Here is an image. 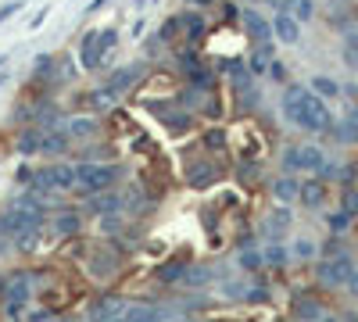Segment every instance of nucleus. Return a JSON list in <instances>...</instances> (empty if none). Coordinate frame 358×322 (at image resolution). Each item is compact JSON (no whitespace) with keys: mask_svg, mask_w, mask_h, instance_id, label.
<instances>
[{"mask_svg":"<svg viewBox=\"0 0 358 322\" xmlns=\"http://www.w3.org/2000/svg\"><path fill=\"white\" fill-rule=\"evenodd\" d=\"M287 226H290V211H287V208H280V211L265 222V229H269V233H283Z\"/></svg>","mask_w":358,"mask_h":322,"instance_id":"393cba45","label":"nucleus"},{"mask_svg":"<svg viewBox=\"0 0 358 322\" xmlns=\"http://www.w3.org/2000/svg\"><path fill=\"white\" fill-rule=\"evenodd\" d=\"M104 4H108V0H90V4H87V11H82V15H97Z\"/></svg>","mask_w":358,"mask_h":322,"instance_id":"ea45409f","label":"nucleus"},{"mask_svg":"<svg viewBox=\"0 0 358 322\" xmlns=\"http://www.w3.org/2000/svg\"><path fill=\"white\" fill-rule=\"evenodd\" d=\"M158 279H161V283H176V279H183V265H165L161 272H158Z\"/></svg>","mask_w":358,"mask_h":322,"instance_id":"c85d7f7f","label":"nucleus"},{"mask_svg":"<svg viewBox=\"0 0 358 322\" xmlns=\"http://www.w3.org/2000/svg\"><path fill=\"white\" fill-rule=\"evenodd\" d=\"M294 254H298V258H312V254H315V244H312V240H298V244H294Z\"/></svg>","mask_w":358,"mask_h":322,"instance_id":"f704fd0d","label":"nucleus"},{"mask_svg":"<svg viewBox=\"0 0 358 322\" xmlns=\"http://www.w3.org/2000/svg\"><path fill=\"white\" fill-rule=\"evenodd\" d=\"M0 294H4V279H0Z\"/></svg>","mask_w":358,"mask_h":322,"instance_id":"a18cd8bd","label":"nucleus"},{"mask_svg":"<svg viewBox=\"0 0 358 322\" xmlns=\"http://www.w3.org/2000/svg\"><path fill=\"white\" fill-rule=\"evenodd\" d=\"M122 315H125V301L122 297H104V301H97V305H93V319H100V322L122 319Z\"/></svg>","mask_w":358,"mask_h":322,"instance_id":"f8f14e48","label":"nucleus"},{"mask_svg":"<svg viewBox=\"0 0 358 322\" xmlns=\"http://www.w3.org/2000/svg\"><path fill=\"white\" fill-rule=\"evenodd\" d=\"M183 276H186V283H204V279H208L204 269H190V272H183Z\"/></svg>","mask_w":358,"mask_h":322,"instance_id":"e433bc0d","label":"nucleus"},{"mask_svg":"<svg viewBox=\"0 0 358 322\" xmlns=\"http://www.w3.org/2000/svg\"><path fill=\"white\" fill-rule=\"evenodd\" d=\"M65 133L72 140H90V136H97V122L93 118H69L65 122Z\"/></svg>","mask_w":358,"mask_h":322,"instance_id":"ddd939ff","label":"nucleus"},{"mask_svg":"<svg viewBox=\"0 0 358 322\" xmlns=\"http://www.w3.org/2000/svg\"><path fill=\"white\" fill-rule=\"evenodd\" d=\"M269 64H272V47L265 43V47H258L255 54H251V61H247V72H251V75H262V72H269Z\"/></svg>","mask_w":358,"mask_h":322,"instance_id":"f3484780","label":"nucleus"},{"mask_svg":"<svg viewBox=\"0 0 358 322\" xmlns=\"http://www.w3.org/2000/svg\"><path fill=\"white\" fill-rule=\"evenodd\" d=\"M4 64H8V54H0V69H4Z\"/></svg>","mask_w":358,"mask_h":322,"instance_id":"c03bdc74","label":"nucleus"},{"mask_svg":"<svg viewBox=\"0 0 358 322\" xmlns=\"http://www.w3.org/2000/svg\"><path fill=\"white\" fill-rule=\"evenodd\" d=\"M118 179H122V168H115V165H93V161L75 165V190L82 197L100 193V190H111Z\"/></svg>","mask_w":358,"mask_h":322,"instance_id":"f03ea898","label":"nucleus"},{"mask_svg":"<svg viewBox=\"0 0 358 322\" xmlns=\"http://www.w3.org/2000/svg\"><path fill=\"white\" fill-rule=\"evenodd\" d=\"M104 57H108V54H104V47H100V29L82 33V39H79V61H82V72H97Z\"/></svg>","mask_w":358,"mask_h":322,"instance_id":"39448f33","label":"nucleus"},{"mask_svg":"<svg viewBox=\"0 0 358 322\" xmlns=\"http://www.w3.org/2000/svg\"><path fill=\"white\" fill-rule=\"evenodd\" d=\"M186 179H190V186L204 190V186H212V183L219 179V172H215V165L197 161V165H190V172H186Z\"/></svg>","mask_w":358,"mask_h":322,"instance_id":"9b49d317","label":"nucleus"},{"mask_svg":"<svg viewBox=\"0 0 358 322\" xmlns=\"http://www.w3.org/2000/svg\"><path fill=\"white\" fill-rule=\"evenodd\" d=\"M183 26H186V36H183V39H190V43H201V39H204V18H201L197 11L186 15Z\"/></svg>","mask_w":358,"mask_h":322,"instance_id":"412c9836","label":"nucleus"},{"mask_svg":"<svg viewBox=\"0 0 358 322\" xmlns=\"http://www.w3.org/2000/svg\"><path fill=\"white\" fill-rule=\"evenodd\" d=\"M351 272H355V262L344 251L337 254V258H326V262L319 265V279H323V283H330V287H348Z\"/></svg>","mask_w":358,"mask_h":322,"instance_id":"20e7f679","label":"nucleus"},{"mask_svg":"<svg viewBox=\"0 0 358 322\" xmlns=\"http://www.w3.org/2000/svg\"><path fill=\"white\" fill-rule=\"evenodd\" d=\"M265 297H269L265 290H247V301H265Z\"/></svg>","mask_w":358,"mask_h":322,"instance_id":"a19ab883","label":"nucleus"},{"mask_svg":"<svg viewBox=\"0 0 358 322\" xmlns=\"http://www.w3.org/2000/svg\"><path fill=\"white\" fill-rule=\"evenodd\" d=\"M22 8H26V4H22V0H8V4H4V8H0V26H4V21H8V18H15L18 11H22Z\"/></svg>","mask_w":358,"mask_h":322,"instance_id":"2f4dec72","label":"nucleus"},{"mask_svg":"<svg viewBox=\"0 0 358 322\" xmlns=\"http://www.w3.org/2000/svg\"><path fill=\"white\" fill-rule=\"evenodd\" d=\"M333 136L344 140V143H358V107L341 122V129H333Z\"/></svg>","mask_w":358,"mask_h":322,"instance_id":"a211bd4d","label":"nucleus"},{"mask_svg":"<svg viewBox=\"0 0 358 322\" xmlns=\"http://www.w3.org/2000/svg\"><path fill=\"white\" fill-rule=\"evenodd\" d=\"M272 36H280V43H301V21L287 11H280L272 18Z\"/></svg>","mask_w":358,"mask_h":322,"instance_id":"423d86ee","label":"nucleus"},{"mask_svg":"<svg viewBox=\"0 0 358 322\" xmlns=\"http://www.w3.org/2000/svg\"><path fill=\"white\" fill-rule=\"evenodd\" d=\"M54 233H61V236L79 233V211H61L57 219H54Z\"/></svg>","mask_w":358,"mask_h":322,"instance_id":"aec40b11","label":"nucleus"},{"mask_svg":"<svg viewBox=\"0 0 358 322\" xmlns=\"http://www.w3.org/2000/svg\"><path fill=\"white\" fill-rule=\"evenodd\" d=\"M0 297H8L11 305H26V297H29V283H26V276H15L11 283L4 287V294Z\"/></svg>","mask_w":358,"mask_h":322,"instance_id":"2eb2a0df","label":"nucleus"},{"mask_svg":"<svg viewBox=\"0 0 358 322\" xmlns=\"http://www.w3.org/2000/svg\"><path fill=\"white\" fill-rule=\"evenodd\" d=\"M87 211L90 215H115V211H122V201L115 197V193H108V190H100V193H90V201H87Z\"/></svg>","mask_w":358,"mask_h":322,"instance_id":"6e6552de","label":"nucleus"},{"mask_svg":"<svg viewBox=\"0 0 358 322\" xmlns=\"http://www.w3.org/2000/svg\"><path fill=\"white\" fill-rule=\"evenodd\" d=\"M54 64H57V61H54V54H39V57L33 61V69H36V79H47V75L54 79V75H57V72H54Z\"/></svg>","mask_w":358,"mask_h":322,"instance_id":"5701e85b","label":"nucleus"},{"mask_svg":"<svg viewBox=\"0 0 358 322\" xmlns=\"http://www.w3.org/2000/svg\"><path fill=\"white\" fill-rule=\"evenodd\" d=\"M301 201H305L308 208H319V204L326 201V186H323L319 179H308V183L301 186Z\"/></svg>","mask_w":358,"mask_h":322,"instance_id":"dca6fc26","label":"nucleus"},{"mask_svg":"<svg viewBox=\"0 0 358 322\" xmlns=\"http://www.w3.org/2000/svg\"><path fill=\"white\" fill-rule=\"evenodd\" d=\"M33 179H36V172H33L29 165H18V172H15V183H22V186H33Z\"/></svg>","mask_w":358,"mask_h":322,"instance_id":"473e14b6","label":"nucleus"},{"mask_svg":"<svg viewBox=\"0 0 358 322\" xmlns=\"http://www.w3.org/2000/svg\"><path fill=\"white\" fill-rule=\"evenodd\" d=\"M136 79H140V69H136V64H122L118 72H111V79L104 82V86H108V90H115V93H125Z\"/></svg>","mask_w":358,"mask_h":322,"instance_id":"1a4fd4ad","label":"nucleus"},{"mask_svg":"<svg viewBox=\"0 0 358 322\" xmlns=\"http://www.w3.org/2000/svg\"><path fill=\"white\" fill-rule=\"evenodd\" d=\"M269 75L276 79V82H283V79H287V64H283V61H272V64H269Z\"/></svg>","mask_w":358,"mask_h":322,"instance_id":"c9c22d12","label":"nucleus"},{"mask_svg":"<svg viewBox=\"0 0 358 322\" xmlns=\"http://www.w3.org/2000/svg\"><path fill=\"white\" fill-rule=\"evenodd\" d=\"M272 193H276L280 201H294V197H301V183H298V179H290V176H283V179H276Z\"/></svg>","mask_w":358,"mask_h":322,"instance_id":"6ab92c4d","label":"nucleus"},{"mask_svg":"<svg viewBox=\"0 0 358 322\" xmlns=\"http://www.w3.org/2000/svg\"><path fill=\"white\" fill-rule=\"evenodd\" d=\"M312 15H315L312 0H294V18H298V21H312Z\"/></svg>","mask_w":358,"mask_h":322,"instance_id":"a878e982","label":"nucleus"},{"mask_svg":"<svg viewBox=\"0 0 358 322\" xmlns=\"http://www.w3.org/2000/svg\"><path fill=\"white\" fill-rule=\"evenodd\" d=\"M283 165L290 172H323L326 168V154L319 147H290L283 154Z\"/></svg>","mask_w":358,"mask_h":322,"instance_id":"7ed1b4c3","label":"nucleus"},{"mask_svg":"<svg viewBox=\"0 0 358 322\" xmlns=\"http://www.w3.org/2000/svg\"><path fill=\"white\" fill-rule=\"evenodd\" d=\"M244 26H247V33H251V39L258 43V47H265V43H272V26L262 18V11H244Z\"/></svg>","mask_w":358,"mask_h":322,"instance_id":"0eeeda50","label":"nucleus"},{"mask_svg":"<svg viewBox=\"0 0 358 322\" xmlns=\"http://www.w3.org/2000/svg\"><path fill=\"white\" fill-rule=\"evenodd\" d=\"M326 222H330V229H333V233H344V229L351 226V215H348V211H333Z\"/></svg>","mask_w":358,"mask_h":322,"instance_id":"bb28decb","label":"nucleus"},{"mask_svg":"<svg viewBox=\"0 0 358 322\" xmlns=\"http://www.w3.org/2000/svg\"><path fill=\"white\" fill-rule=\"evenodd\" d=\"M186 4H197V8H204V4H212V0H186Z\"/></svg>","mask_w":358,"mask_h":322,"instance_id":"37998d69","label":"nucleus"},{"mask_svg":"<svg viewBox=\"0 0 358 322\" xmlns=\"http://www.w3.org/2000/svg\"><path fill=\"white\" fill-rule=\"evenodd\" d=\"M115 43H118V29H100V47H104V54H108V51H115Z\"/></svg>","mask_w":358,"mask_h":322,"instance_id":"c756f323","label":"nucleus"},{"mask_svg":"<svg viewBox=\"0 0 358 322\" xmlns=\"http://www.w3.org/2000/svg\"><path fill=\"white\" fill-rule=\"evenodd\" d=\"M344 211L351 215V219L358 215V190L355 186H344Z\"/></svg>","mask_w":358,"mask_h":322,"instance_id":"cd10ccee","label":"nucleus"},{"mask_svg":"<svg viewBox=\"0 0 358 322\" xmlns=\"http://www.w3.org/2000/svg\"><path fill=\"white\" fill-rule=\"evenodd\" d=\"M312 90L319 93V97H341V82L330 79V75H315L312 79Z\"/></svg>","mask_w":358,"mask_h":322,"instance_id":"4be33fe9","label":"nucleus"},{"mask_svg":"<svg viewBox=\"0 0 358 322\" xmlns=\"http://www.w3.org/2000/svg\"><path fill=\"white\" fill-rule=\"evenodd\" d=\"M47 11H51V8H39V11L33 15V21H29V26H33V29H39V26H44V18H47Z\"/></svg>","mask_w":358,"mask_h":322,"instance_id":"58836bf2","label":"nucleus"},{"mask_svg":"<svg viewBox=\"0 0 358 322\" xmlns=\"http://www.w3.org/2000/svg\"><path fill=\"white\" fill-rule=\"evenodd\" d=\"M240 265H244V269H258V265H262V254H258V251H244V254H240Z\"/></svg>","mask_w":358,"mask_h":322,"instance_id":"72a5a7b5","label":"nucleus"},{"mask_svg":"<svg viewBox=\"0 0 358 322\" xmlns=\"http://www.w3.org/2000/svg\"><path fill=\"white\" fill-rule=\"evenodd\" d=\"M69 143H72V136L65 133V125H57V129H51V133L44 136V150H39V154H65L69 150Z\"/></svg>","mask_w":358,"mask_h":322,"instance_id":"9d476101","label":"nucleus"},{"mask_svg":"<svg viewBox=\"0 0 358 322\" xmlns=\"http://www.w3.org/2000/svg\"><path fill=\"white\" fill-rule=\"evenodd\" d=\"M265 258H269V262H280V265H283V262H287V251H283V247H269Z\"/></svg>","mask_w":358,"mask_h":322,"instance_id":"4c0bfd02","label":"nucleus"},{"mask_svg":"<svg viewBox=\"0 0 358 322\" xmlns=\"http://www.w3.org/2000/svg\"><path fill=\"white\" fill-rule=\"evenodd\" d=\"M204 147H208V150H222V147H226V129H222V125L208 129V133H204Z\"/></svg>","mask_w":358,"mask_h":322,"instance_id":"b1692460","label":"nucleus"},{"mask_svg":"<svg viewBox=\"0 0 358 322\" xmlns=\"http://www.w3.org/2000/svg\"><path fill=\"white\" fill-rule=\"evenodd\" d=\"M298 315H301V319H319L323 312H319L315 301H298Z\"/></svg>","mask_w":358,"mask_h":322,"instance_id":"7c9ffc66","label":"nucleus"},{"mask_svg":"<svg viewBox=\"0 0 358 322\" xmlns=\"http://www.w3.org/2000/svg\"><path fill=\"white\" fill-rule=\"evenodd\" d=\"M348 287H351V294H355V297H358V269H355V272H351V279H348Z\"/></svg>","mask_w":358,"mask_h":322,"instance_id":"79ce46f5","label":"nucleus"},{"mask_svg":"<svg viewBox=\"0 0 358 322\" xmlns=\"http://www.w3.org/2000/svg\"><path fill=\"white\" fill-rule=\"evenodd\" d=\"M39 150H44V133L29 125L26 133L18 136V154H39Z\"/></svg>","mask_w":358,"mask_h":322,"instance_id":"4468645a","label":"nucleus"},{"mask_svg":"<svg viewBox=\"0 0 358 322\" xmlns=\"http://www.w3.org/2000/svg\"><path fill=\"white\" fill-rule=\"evenodd\" d=\"M323 322H333V319H323Z\"/></svg>","mask_w":358,"mask_h":322,"instance_id":"49530a36","label":"nucleus"},{"mask_svg":"<svg viewBox=\"0 0 358 322\" xmlns=\"http://www.w3.org/2000/svg\"><path fill=\"white\" fill-rule=\"evenodd\" d=\"M283 115H287V122L305 129V133H330L333 129V115L323 104V97L301 82H290L283 90Z\"/></svg>","mask_w":358,"mask_h":322,"instance_id":"f257e3e1","label":"nucleus"}]
</instances>
